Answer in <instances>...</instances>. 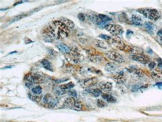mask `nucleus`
Listing matches in <instances>:
<instances>
[{
	"label": "nucleus",
	"mask_w": 162,
	"mask_h": 122,
	"mask_svg": "<svg viewBox=\"0 0 162 122\" xmlns=\"http://www.w3.org/2000/svg\"><path fill=\"white\" fill-rule=\"evenodd\" d=\"M46 28L52 35L53 39L57 40L65 39L69 35V29L59 20L51 21Z\"/></svg>",
	"instance_id": "f257e3e1"
},
{
	"label": "nucleus",
	"mask_w": 162,
	"mask_h": 122,
	"mask_svg": "<svg viewBox=\"0 0 162 122\" xmlns=\"http://www.w3.org/2000/svg\"><path fill=\"white\" fill-rule=\"evenodd\" d=\"M139 13H140L144 17L152 21H157L161 17L160 12L156 9L153 8H140L137 10Z\"/></svg>",
	"instance_id": "f03ea898"
},
{
	"label": "nucleus",
	"mask_w": 162,
	"mask_h": 122,
	"mask_svg": "<svg viewBox=\"0 0 162 122\" xmlns=\"http://www.w3.org/2000/svg\"><path fill=\"white\" fill-rule=\"evenodd\" d=\"M24 80L27 82H30L34 84H41L44 82V78L41 75L37 73H28L25 76Z\"/></svg>",
	"instance_id": "7ed1b4c3"
},
{
	"label": "nucleus",
	"mask_w": 162,
	"mask_h": 122,
	"mask_svg": "<svg viewBox=\"0 0 162 122\" xmlns=\"http://www.w3.org/2000/svg\"><path fill=\"white\" fill-rule=\"evenodd\" d=\"M106 56L110 60L114 61V62H118V63H123L125 62V59L120 53L118 52L113 51V50H110L108 51V52L106 53Z\"/></svg>",
	"instance_id": "20e7f679"
},
{
	"label": "nucleus",
	"mask_w": 162,
	"mask_h": 122,
	"mask_svg": "<svg viewBox=\"0 0 162 122\" xmlns=\"http://www.w3.org/2000/svg\"><path fill=\"white\" fill-rule=\"evenodd\" d=\"M112 45H113L115 47H116L117 49L122 50V51H125V52H131V47L128 46L126 45L120 39L118 38H112L111 41H110Z\"/></svg>",
	"instance_id": "39448f33"
},
{
	"label": "nucleus",
	"mask_w": 162,
	"mask_h": 122,
	"mask_svg": "<svg viewBox=\"0 0 162 122\" xmlns=\"http://www.w3.org/2000/svg\"><path fill=\"white\" fill-rule=\"evenodd\" d=\"M106 29L107 31L109 32L110 33L114 36L122 35L124 32L123 28L120 25L112 24V23H108L106 27Z\"/></svg>",
	"instance_id": "423d86ee"
},
{
	"label": "nucleus",
	"mask_w": 162,
	"mask_h": 122,
	"mask_svg": "<svg viewBox=\"0 0 162 122\" xmlns=\"http://www.w3.org/2000/svg\"><path fill=\"white\" fill-rule=\"evenodd\" d=\"M133 60L140 62L143 64H148L151 62V59L149 57L145 54H139V55H132L131 56Z\"/></svg>",
	"instance_id": "0eeeda50"
},
{
	"label": "nucleus",
	"mask_w": 162,
	"mask_h": 122,
	"mask_svg": "<svg viewBox=\"0 0 162 122\" xmlns=\"http://www.w3.org/2000/svg\"><path fill=\"white\" fill-rule=\"evenodd\" d=\"M98 82V79L96 77L85 78L83 80L82 86L84 88H90L95 85Z\"/></svg>",
	"instance_id": "6e6552de"
},
{
	"label": "nucleus",
	"mask_w": 162,
	"mask_h": 122,
	"mask_svg": "<svg viewBox=\"0 0 162 122\" xmlns=\"http://www.w3.org/2000/svg\"><path fill=\"white\" fill-rule=\"evenodd\" d=\"M113 79L117 84H124L126 81V77L124 76L123 71H119V72L115 73L113 76Z\"/></svg>",
	"instance_id": "1a4fd4ad"
},
{
	"label": "nucleus",
	"mask_w": 162,
	"mask_h": 122,
	"mask_svg": "<svg viewBox=\"0 0 162 122\" xmlns=\"http://www.w3.org/2000/svg\"><path fill=\"white\" fill-rule=\"evenodd\" d=\"M127 70L128 71L130 74H131V77L133 78H136V79H138V78H141L142 76H143V73L140 70H139L138 69H136V68L134 67H129L127 69Z\"/></svg>",
	"instance_id": "9d476101"
},
{
	"label": "nucleus",
	"mask_w": 162,
	"mask_h": 122,
	"mask_svg": "<svg viewBox=\"0 0 162 122\" xmlns=\"http://www.w3.org/2000/svg\"><path fill=\"white\" fill-rule=\"evenodd\" d=\"M76 100L75 99V98L73 97H69L67 99L65 100V101L64 102L63 105H62V108H70L72 109L75 103Z\"/></svg>",
	"instance_id": "9b49d317"
},
{
	"label": "nucleus",
	"mask_w": 162,
	"mask_h": 122,
	"mask_svg": "<svg viewBox=\"0 0 162 122\" xmlns=\"http://www.w3.org/2000/svg\"><path fill=\"white\" fill-rule=\"evenodd\" d=\"M99 85L101 90L104 91V92H109L112 89V84L110 82H101Z\"/></svg>",
	"instance_id": "f8f14e48"
},
{
	"label": "nucleus",
	"mask_w": 162,
	"mask_h": 122,
	"mask_svg": "<svg viewBox=\"0 0 162 122\" xmlns=\"http://www.w3.org/2000/svg\"><path fill=\"white\" fill-rule=\"evenodd\" d=\"M88 60L93 63L99 64L101 63L103 60H105V59L102 56L100 55H90L88 56Z\"/></svg>",
	"instance_id": "ddd939ff"
},
{
	"label": "nucleus",
	"mask_w": 162,
	"mask_h": 122,
	"mask_svg": "<svg viewBox=\"0 0 162 122\" xmlns=\"http://www.w3.org/2000/svg\"><path fill=\"white\" fill-rule=\"evenodd\" d=\"M59 21H61L62 23H63L64 24H65V26L68 28V29L71 30V29H73V28H74V27H75L74 23L71 20H70V19H67V18H66V17H61L59 19Z\"/></svg>",
	"instance_id": "4468645a"
},
{
	"label": "nucleus",
	"mask_w": 162,
	"mask_h": 122,
	"mask_svg": "<svg viewBox=\"0 0 162 122\" xmlns=\"http://www.w3.org/2000/svg\"><path fill=\"white\" fill-rule=\"evenodd\" d=\"M57 47L59 49V50L61 52L64 54H70L71 53V49L68 46L66 45L65 44L62 43H56Z\"/></svg>",
	"instance_id": "2eb2a0df"
},
{
	"label": "nucleus",
	"mask_w": 162,
	"mask_h": 122,
	"mask_svg": "<svg viewBox=\"0 0 162 122\" xmlns=\"http://www.w3.org/2000/svg\"><path fill=\"white\" fill-rule=\"evenodd\" d=\"M131 21L136 26H141L143 22V19L138 15H133L131 17Z\"/></svg>",
	"instance_id": "dca6fc26"
},
{
	"label": "nucleus",
	"mask_w": 162,
	"mask_h": 122,
	"mask_svg": "<svg viewBox=\"0 0 162 122\" xmlns=\"http://www.w3.org/2000/svg\"><path fill=\"white\" fill-rule=\"evenodd\" d=\"M101 96H102L103 99L106 100L108 103L112 104L116 102V98H114L113 96H112V95L108 94V93H103V94L101 95Z\"/></svg>",
	"instance_id": "f3484780"
},
{
	"label": "nucleus",
	"mask_w": 162,
	"mask_h": 122,
	"mask_svg": "<svg viewBox=\"0 0 162 122\" xmlns=\"http://www.w3.org/2000/svg\"><path fill=\"white\" fill-rule=\"evenodd\" d=\"M28 97L32 101L36 102V103H39L40 101H41L42 99H43L42 98V96L41 94H34V93H28Z\"/></svg>",
	"instance_id": "a211bd4d"
},
{
	"label": "nucleus",
	"mask_w": 162,
	"mask_h": 122,
	"mask_svg": "<svg viewBox=\"0 0 162 122\" xmlns=\"http://www.w3.org/2000/svg\"><path fill=\"white\" fill-rule=\"evenodd\" d=\"M94 43L97 47L100 48V49H107L108 48V44L106 43L103 41L96 39V40H94Z\"/></svg>",
	"instance_id": "6ab92c4d"
},
{
	"label": "nucleus",
	"mask_w": 162,
	"mask_h": 122,
	"mask_svg": "<svg viewBox=\"0 0 162 122\" xmlns=\"http://www.w3.org/2000/svg\"><path fill=\"white\" fill-rule=\"evenodd\" d=\"M118 68V65L116 64L113 63V62H109L107 63L105 66V70L108 72H114Z\"/></svg>",
	"instance_id": "aec40b11"
},
{
	"label": "nucleus",
	"mask_w": 162,
	"mask_h": 122,
	"mask_svg": "<svg viewBox=\"0 0 162 122\" xmlns=\"http://www.w3.org/2000/svg\"><path fill=\"white\" fill-rule=\"evenodd\" d=\"M41 64L44 69L48 70V71H53V68L52 64L51 63V62H49V60H47V59H43V60H41Z\"/></svg>",
	"instance_id": "412c9836"
},
{
	"label": "nucleus",
	"mask_w": 162,
	"mask_h": 122,
	"mask_svg": "<svg viewBox=\"0 0 162 122\" xmlns=\"http://www.w3.org/2000/svg\"><path fill=\"white\" fill-rule=\"evenodd\" d=\"M86 91L90 94H91L92 96L94 97H99L102 93V91L100 89H86Z\"/></svg>",
	"instance_id": "4be33fe9"
},
{
	"label": "nucleus",
	"mask_w": 162,
	"mask_h": 122,
	"mask_svg": "<svg viewBox=\"0 0 162 122\" xmlns=\"http://www.w3.org/2000/svg\"><path fill=\"white\" fill-rule=\"evenodd\" d=\"M54 98L55 97H53L52 94H51V93H47V94L43 97V102L47 106L53 101Z\"/></svg>",
	"instance_id": "5701e85b"
},
{
	"label": "nucleus",
	"mask_w": 162,
	"mask_h": 122,
	"mask_svg": "<svg viewBox=\"0 0 162 122\" xmlns=\"http://www.w3.org/2000/svg\"><path fill=\"white\" fill-rule=\"evenodd\" d=\"M131 52L132 55H139V54H143V49L142 48L138 47H131Z\"/></svg>",
	"instance_id": "b1692460"
},
{
	"label": "nucleus",
	"mask_w": 162,
	"mask_h": 122,
	"mask_svg": "<svg viewBox=\"0 0 162 122\" xmlns=\"http://www.w3.org/2000/svg\"><path fill=\"white\" fill-rule=\"evenodd\" d=\"M74 87H75V84L73 83V82H69V83L62 84V85H61L60 87V89H62V91H65L67 90H70V89H72Z\"/></svg>",
	"instance_id": "393cba45"
},
{
	"label": "nucleus",
	"mask_w": 162,
	"mask_h": 122,
	"mask_svg": "<svg viewBox=\"0 0 162 122\" xmlns=\"http://www.w3.org/2000/svg\"><path fill=\"white\" fill-rule=\"evenodd\" d=\"M72 110H74L76 111H81L83 110L82 104H81L79 101H78V100H76L75 103L73 107Z\"/></svg>",
	"instance_id": "a878e982"
},
{
	"label": "nucleus",
	"mask_w": 162,
	"mask_h": 122,
	"mask_svg": "<svg viewBox=\"0 0 162 122\" xmlns=\"http://www.w3.org/2000/svg\"><path fill=\"white\" fill-rule=\"evenodd\" d=\"M145 28L146 29L149 33L153 34L154 32V25L151 22H146L145 23Z\"/></svg>",
	"instance_id": "bb28decb"
},
{
	"label": "nucleus",
	"mask_w": 162,
	"mask_h": 122,
	"mask_svg": "<svg viewBox=\"0 0 162 122\" xmlns=\"http://www.w3.org/2000/svg\"><path fill=\"white\" fill-rule=\"evenodd\" d=\"M27 15H27V14H26V13H22V14H21V15L15 16V17H14L13 18H12V20L10 21V23L15 22V21L21 20V19H24V17H26Z\"/></svg>",
	"instance_id": "cd10ccee"
},
{
	"label": "nucleus",
	"mask_w": 162,
	"mask_h": 122,
	"mask_svg": "<svg viewBox=\"0 0 162 122\" xmlns=\"http://www.w3.org/2000/svg\"><path fill=\"white\" fill-rule=\"evenodd\" d=\"M32 92L34 93V94H37V95L41 94L42 87H40V86H36V87H33L32 89Z\"/></svg>",
	"instance_id": "c85d7f7f"
},
{
	"label": "nucleus",
	"mask_w": 162,
	"mask_h": 122,
	"mask_svg": "<svg viewBox=\"0 0 162 122\" xmlns=\"http://www.w3.org/2000/svg\"><path fill=\"white\" fill-rule=\"evenodd\" d=\"M99 18L100 19L101 21H106V22H108V21H112V19L108 16L105 15H99Z\"/></svg>",
	"instance_id": "c756f323"
},
{
	"label": "nucleus",
	"mask_w": 162,
	"mask_h": 122,
	"mask_svg": "<svg viewBox=\"0 0 162 122\" xmlns=\"http://www.w3.org/2000/svg\"><path fill=\"white\" fill-rule=\"evenodd\" d=\"M97 103L98 106L100 108H105L108 106L106 102H105L103 100H97Z\"/></svg>",
	"instance_id": "7c9ffc66"
},
{
	"label": "nucleus",
	"mask_w": 162,
	"mask_h": 122,
	"mask_svg": "<svg viewBox=\"0 0 162 122\" xmlns=\"http://www.w3.org/2000/svg\"><path fill=\"white\" fill-rule=\"evenodd\" d=\"M88 71H90V72L96 73V74H98V75H103V73H102V72H101V71H99V70L95 69V68H94V67L89 68Z\"/></svg>",
	"instance_id": "2f4dec72"
},
{
	"label": "nucleus",
	"mask_w": 162,
	"mask_h": 122,
	"mask_svg": "<svg viewBox=\"0 0 162 122\" xmlns=\"http://www.w3.org/2000/svg\"><path fill=\"white\" fill-rule=\"evenodd\" d=\"M68 93L69 94V96L73 97V98H76V97L77 96V91L74 90V89H70V90H69Z\"/></svg>",
	"instance_id": "473e14b6"
},
{
	"label": "nucleus",
	"mask_w": 162,
	"mask_h": 122,
	"mask_svg": "<svg viewBox=\"0 0 162 122\" xmlns=\"http://www.w3.org/2000/svg\"><path fill=\"white\" fill-rule=\"evenodd\" d=\"M99 37V38H101L102 39H103V40H106L107 41H108V42H110L112 39V37H110V36H108L106 35H100Z\"/></svg>",
	"instance_id": "72a5a7b5"
},
{
	"label": "nucleus",
	"mask_w": 162,
	"mask_h": 122,
	"mask_svg": "<svg viewBox=\"0 0 162 122\" xmlns=\"http://www.w3.org/2000/svg\"><path fill=\"white\" fill-rule=\"evenodd\" d=\"M68 78H58V79H56V80H54V82H56V84H60V83H62V82H66L67 81V80H69Z\"/></svg>",
	"instance_id": "f704fd0d"
},
{
	"label": "nucleus",
	"mask_w": 162,
	"mask_h": 122,
	"mask_svg": "<svg viewBox=\"0 0 162 122\" xmlns=\"http://www.w3.org/2000/svg\"><path fill=\"white\" fill-rule=\"evenodd\" d=\"M77 17L80 21H85V15L84 13H82V12H81V13L78 14Z\"/></svg>",
	"instance_id": "c9c22d12"
},
{
	"label": "nucleus",
	"mask_w": 162,
	"mask_h": 122,
	"mask_svg": "<svg viewBox=\"0 0 162 122\" xmlns=\"http://www.w3.org/2000/svg\"><path fill=\"white\" fill-rule=\"evenodd\" d=\"M108 22H106V21H101L100 23H99V24H98V26L99 27V28H106V26L107 25H108Z\"/></svg>",
	"instance_id": "e433bc0d"
},
{
	"label": "nucleus",
	"mask_w": 162,
	"mask_h": 122,
	"mask_svg": "<svg viewBox=\"0 0 162 122\" xmlns=\"http://www.w3.org/2000/svg\"><path fill=\"white\" fill-rule=\"evenodd\" d=\"M148 65H149V67L150 69H153V68L155 67L156 64L154 62H153V61H151V62L148 64Z\"/></svg>",
	"instance_id": "4c0bfd02"
},
{
	"label": "nucleus",
	"mask_w": 162,
	"mask_h": 122,
	"mask_svg": "<svg viewBox=\"0 0 162 122\" xmlns=\"http://www.w3.org/2000/svg\"><path fill=\"white\" fill-rule=\"evenodd\" d=\"M155 86L159 88V89H161L162 90V82H157V83L155 84Z\"/></svg>",
	"instance_id": "58836bf2"
},
{
	"label": "nucleus",
	"mask_w": 162,
	"mask_h": 122,
	"mask_svg": "<svg viewBox=\"0 0 162 122\" xmlns=\"http://www.w3.org/2000/svg\"><path fill=\"white\" fill-rule=\"evenodd\" d=\"M158 67H162V60L161 59L159 58V61H158Z\"/></svg>",
	"instance_id": "ea45409f"
},
{
	"label": "nucleus",
	"mask_w": 162,
	"mask_h": 122,
	"mask_svg": "<svg viewBox=\"0 0 162 122\" xmlns=\"http://www.w3.org/2000/svg\"><path fill=\"white\" fill-rule=\"evenodd\" d=\"M157 35H159V36H162V30H159V31L157 32Z\"/></svg>",
	"instance_id": "a19ab883"
},
{
	"label": "nucleus",
	"mask_w": 162,
	"mask_h": 122,
	"mask_svg": "<svg viewBox=\"0 0 162 122\" xmlns=\"http://www.w3.org/2000/svg\"><path fill=\"white\" fill-rule=\"evenodd\" d=\"M24 1H19V2H17V3H15V4H14V6H17V5L19 4V3H24Z\"/></svg>",
	"instance_id": "79ce46f5"
}]
</instances>
